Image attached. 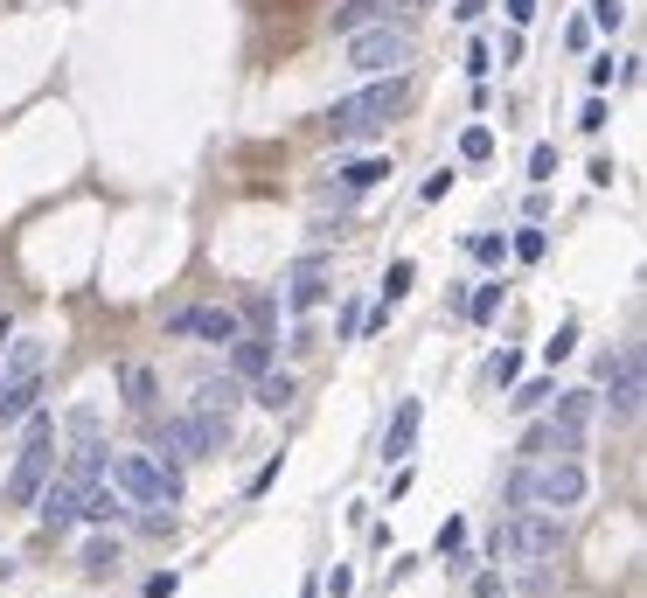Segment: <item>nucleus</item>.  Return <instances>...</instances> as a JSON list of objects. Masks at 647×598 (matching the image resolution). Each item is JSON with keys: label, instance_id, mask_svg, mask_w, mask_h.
Here are the masks:
<instances>
[{"label": "nucleus", "instance_id": "f257e3e1", "mask_svg": "<svg viewBox=\"0 0 647 598\" xmlns=\"http://www.w3.org/2000/svg\"><path fill=\"white\" fill-rule=\"evenodd\" d=\"M592 494V473L578 466V459H522L515 473H508V501L515 508H550V515H564V508H578Z\"/></svg>", "mask_w": 647, "mask_h": 598}, {"label": "nucleus", "instance_id": "f03ea898", "mask_svg": "<svg viewBox=\"0 0 647 598\" xmlns=\"http://www.w3.org/2000/svg\"><path fill=\"white\" fill-rule=\"evenodd\" d=\"M397 112H404V77H376V84H362V91L327 105V133H334V147H355V140L383 133Z\"/></svg>", "mask_w": 647, "mask_h": 598}, {"label": "nucleus", "instance_id": "7ed1b4c3", "mask_svg": "<svg viewBox=\"0 0 647 598\" xmlns=\"http://www.w3.org/2000/svg\"><path fill=\"white\" fill-rule=\"evenodd\" d=\"M105 480L133 508H174L181 501V473H174V459H161V452H119V459H105Z\"/></svg>", "mask_w": 647, "mask_h": 598}, {"label": "nucleus", "instance_id": "20e7f679", "mask_svg": "<svg viewBox=\"0 0 647 598\" xmlns=\"http://www.w3.org/2000/svg\"><path fill=\"white\" fill-rule=\"evenodd\" d=\"M341 42H348V70H362V77H397L418 56V35L404 21H369V28H348Z\"/></svg>", "mask_w": 647, "mask_h": 598}, {"label": "nucleus", "instance_id": "39448f33", "mask_svg": "<svg viewBox=\"0 0 647 598\" xmlns=\"http://www.w3.org/2000/svg\"><path fill=\"white\" fill-rule=\"evenodd\" d=\"M557 543H564V515H550V508H515V515L494 529L487 557H508V564H543V557H557Z\"/></svg>", "mask_w": 647, "mask_h": 598}, {"label": "nucleus", "instance_id": "423d86ee", "mask_svg": "<svg viewBox=\"0 0 647 598\" xmlns=\"http://www.w3.org/2000/svg\"><path fill=\"white\" fill-rule=\"evenodd\" d=\"M49 466H56V418L28 411V439H21V459L7 473V508H35V494L49 487Z\"/></svg>", "mask_w": 647, "mask_h": 598}, {"label": "nucleus", "instance_id": "0eeeda50", "mask_svg": "<svg viewBox=\"0 0 647 598\" xmlns=\"http://www.w3.org/2000/svg\"><path fill=\"white\" fill-rule=\"evenodd\" d=\"M42 362H49V348H42L35 334H21L14 355H7V369H0V425H14V418L35 411V397H42Z\"/></svg>", "mask_w": 647, "mask_h": 598}, {"label": "nucleus", "instance_id": "6e6552de", "mask_svg": "<svg viewBox=\"0 0 647 598\" xmlns=\"http://www.w3.org/2000/svg\"><path fill=\"white\" fill-rule=\"evenodd\" d=\"M223 446H230V418L188 411V418L154 425V452H161V459H209V452H223Z\"/></svg>", "mask_w": 647, "mask_h": 598}, {"label": "nucleus", "instance_id": "1a4fd4ad", "mask_svg": "<svg viewBox=\"0 0 647 598\" xmlns=\"http://www.w3.org/2000/svg\"><path fill=\"white\" fill-rule=\"evenodd\" d=\"M599 383H606V411L613 418H641V348L634 341L599 362Z\"/></svg>", "mask_w": 647, "mask_h": 598}, {"label": "nucleus", "instance_id": "9d476101", "mask_svg": "<svg viewBox=\"0 0 647 598\" xmlns=\"http://www.w3.org/2000/svg\"><path fill=\"white\" fill-rule=\"evenodd\" d=\"M167 334H181V341H209V348H230V341L244 334V320H237V306H181V313H167Z\"/></svg>", "mask_w": 647, "mask_h": 598}, {"label": "nucleus", "instance_id": "9b49d317", "mask_svg": "<svg viewBox=\"0 0 647 598\" xmlns=\"http://www.w3.org/2000/svg\"><path fill=\"white\" fill-rule=\"evenodd\" d=\"M327 279H334V265H327L321 251H314V258H300V265L286 272V306H293V313H314V306H327V293H334Z\"/></svg>", "mask_w": 647, "mask_h": 598}, {"label": "nucleus", "instance_id": "f8f14e48", "mask_svg": "<svg viewBox=\"0 0 647 598\" xmlns=\"http://www.w3.org/2000/svg\"><path fill=\"white\" fill-rule=\"evenodd\" d=\"M119 515H126V494H119L105 473L77 487V522H98V529H105V522H119Z\"/></svg>", "mask_w": 647, "mask_h": 598}, {"label": "nucleus", "instance_id": "ddd939ff", "mask_svg": "<svg viewBox=\"0 0 647 598\" xmlns=\"http://www.w3.org/2000/svg\"><path fill=\"white\" fill-rule=\"evenodd\" d=\"M237 397H244V383H237V376H202V383H195V397H188V411H202V418H230V411H237Z\"/></svg>", "mask_w": 647, "mask_h": 598}, {"label": "nucleus", "instance_id": "4468645a", "mask_svg": "<svg viewBox=\"0 0 647 598\" xmlns=\"http://www.w3.org/2000/svg\"><path fill=\"white\" fill-rule=\"evenodd\" d=\"M418 425H425V404H418V397H404V404H397V418H390V432H383V459H404V452L418 446Z\"/></svg>", "mask_w": 647, "mask_h": 598}, {"label": "nucleus", "instance_id": "2eb2a0df", "mask_svg": "<svg viewBox=\"0 0 647 598\" xmlns=\"http://www.w3.org/2000/svg\"><path fill=\"white\" fill-rule=\"evenodd\" d=\"M265 369H272V341H265V334H237V341H230V376H237V383H244V376L258 383Z\"/></svg>", "mask_w": 647, "mask_h": 598}, {"label": "nucleus", "instance_id": "dca6fc26", "mask_svg": "<svg viewBox=\"0 0 647 598\" xmlns=\"http://www.w3.org/2000/svg\"><path fill=\"white\" fill-rule=\"evenodd\" d=\"M397 14H404V0H341V7H334V35L369 28V21H397Z\"/></svg>", "mask_w": 647, "mask_h": 598}, {"label": "nucleus", "instance_id": "f3484780", "mask_svg": "<svg viewBox=\"0 0 647 598\" xmlns=\"http://www.w3.org/2000/svg\"><path fill=\"white\" fill-rule=\"evenodd\" d=\"M35 501H42V522H49V529H70V522H77V487H70V480L42 487Z\"/></svg>", "mask_w": 647, "mask_h": 598}, {"label": "nucleus", "instance_id": "a211bd4d", "mask_svg": "<svg viewBox=\"0 0 647 598\" xmlns=\"http://www.w3.org/2000/svg\"><path fill=\"white\" fill-rule=\"evenodd\" d=\"M119 390H126V404H133V411H154V397H161V383H154V369H147V362H126Z\"/></svg>", "mask_w": 647, "mask_h": 598}, {"label": "nucleus", "instance_id": "6ab92c4d", "mask_svg": "<svg viewBox=\"0 0 647 598\" xmlns=\"http://www.w3.org/2000/svg\"><path fill=\"white\" fill-rule=\"evenodd\" d=\"M251 397H258V404H265V411H286V404H293V376H279V369H265V376H258V390H251Z\"/></svg>", "mask_w": 647, "mask_h": 598}, {"label": "nucleus", "instance_id": "aec40b11", "mask_svg": "<svg viewBox=\"0 0 647 598\" xmlns=\"http://www.w3.org/2000/svg\"><path fill=\"white\" fill-rule=\"evenodd\" d=\"M383 174H390V160H348V167H341V188L355 195V188H376Z\"/></svg>", "mask_w": 647, "mask_h": 598}, {"label": "nucleus", "instance_id": "412c9836", "mask_svg": "<svg viewBox=\"0 0 647 598\" xmlns=\"http://www.w3.org/2000/svg\"><path fill=\"white\" fill-rule=\"evenodd\" d=\"M508 251H515L522 265H536V258L550 251V230H536V223H529V230H515V237H508Z\"/></svg>", "mask_w": 647, "mask_h": 598}, {"label": "nucleus", "instance_id": "4be33fe9", "mask_svg": "<svg viewBox=\"0 0 647 598\" xmlns=\"http://www.w3.org/2000/svg\"><path fill=\"white\" fill-rule=\"evenodd\" d=\"M411 279H418V265H411V258H397V265L383 272V306H397V299L411 293Z\"/></svg>", "mask_w": 647, "mask_h": 598}, {"label": "nucleus", "instance_id": "5701e85b", "mask_svg": "<svg viewBox=\"0 0 647 598\" xmlns=\"http://www.w3.org/2000/svg\"><path fill=\"white\" fill-rule=\"evenodd\" d=\"M460 160H474V167L494 160V133H487V126H467V133H460Z\"/></svg>", "mask_w": 647, "mask_h": 598}, {"label": "nucleus", "instance_id": "b1692460", "mask_svg": "<svg viewBox=\"0 0 647 598\" xmlns=\"http://www.w3.org/2000/svg\"><path fill=\"white\" fill-rule=\"evenodd\" d=\"M467 251H474L481 265H501V258H508V237H494V230H481V237H467Z\"/></svg>", "mask_w": 647, "mask_h": 598}, {"label": "nucleus", "instance_id": "393cba45", "mask_svg": "<svg viewBox=\"0 0 647 598\" xmlns=\"http://www.w3.org/2000/svg\"><path fill=\"white\" fill-rule=\"evenodd\" d=\"M237 320H251V334H265V341H272V320H279V306H272V299H251Z\"/></svg>", "mask_w": 647, "mask_h": 598}, {"label": "nucleus", "instance_id": "a878e982", "mask_svg": "<svg viewBox=\"0 0 647 598\" xmlns=\"http://www.w3.org/2000/svg\"><path fill=\"white\" fill-rule=\"evenodd\" d=\"M467 313H474V320H481V327H487V320L501 313V279H494V286H481V293L467 299Z\"/></svg>", "mask_w": 647, "mask_h": 598}, {"label": "nucleus", "instance_id": "bb28decb", "mask_svg": "<svg viewBox=\"0 0 647 598\" xmlns=\"http://www.w3.org/2000/svg\"><path fill=\"white\" fill-rule=\"evenodd\" d=\"M571 348H578V327H557V334H550V341H543V362H550V369H557V362H564V355H571Z\"/></svg>", "mask_w": 647, "mask_h": 598}, {"label": "nucleus", "instance_id": "cd10ccee", "mask_svg": "<svg viewBox=\"0 0 647 598\" xmlns=\"http://www.w3.org/2000/svg\"><path fill=\"white\" fill-rule=\"evenodd\" d=\"M112 564H119V543H91V550H84V571H91V578H105Z\"/></svg>", "mask_w": 647, "mask_h": 598}, {"label": "nucleus", "instance_id": "c85d7f7f", "mask_svg": "<svg viewBox=\"0 0 647 598\" xmlns=\"http://www.w3.org/2000/svg\"><path fill=\"white\" fill-rule=\"evenodd\" d=\"M550 397H557V390H550V383H529V390H515V411H522V418H529V411H543V404H550Z\"/></svg>", "mask_w": 647, "mask_h": 598}, {"label": "nucleus", "instance_id": "c756f323", "mask_svg": "<svg viewBox=\"0 0 647 598\" xmlns=\"http://www.w3.org/2000/svg\"><path fill=\"white\" fill-rule=\"evenodd\" d=\"M592 21H599V28H606V35H613V28H620V21H627V0H592Z\"/></svg>", "mask_w": 647, "mask_h": 598}, {"label": "nucleus", "instance_id": "7c9ffc66", "mask_svg": "<svg viewBox=\"0 0 647 598\" xmlns=\"http://www.w3.org/2000/svg\"><path fill=\"white\" fill-rule=\"evenodd\" d=\"M515 369H522V355H508V348L487 362V376H494V383H515Z\"/></svg>", "mask_w": 647, "mask_h": 598}, {"label": "nucleus", "instance_id": "2f4dec72", "mask_svg": "<svg viewBox=\"0 0 647 598\" xmlns=\"http://www.w3.org/2000/svg\"><path fill=\"white\" fill-rule=\"evenodd\" d=\"M529 174H536V181H550V174H557V147H536V153H529Z\"/></svg>", "mask_w": 647, "mask_h": 598}, {"label": "nucleus", "instance_id": "473e14b6", "mask_svg": "<svg viewBox=\"0 0 647 598\" xmlns=\"http://www.w3.org/2000/svg\"><path fill=\"white\" fill-rule=\"evenodd\" d=\"M606 119H613V112H606V98H592V105H585V112H578V126H585V133H599V126H606Z\"/></svg>", "mask_w": 647, "mask_h": 598}, {"label": "nucleus", "instance_id": "72a5a7b5", "mask_svg": "<svg viewBox=\"0 0 647 598\" xmlns=\"http://www.w3.org/2000/svg\"><path fill=\"white\" fill-rule=\"evenodd\" d=\"M467 70H474V77H487V70H494V49H487V42H474V49H467Z\"/></svg>", "mask_w": 647, "mask_h": 598}, {"label": "nucleus", "instance_id": "f704fd0d", "mask_svg": "<svg viewBox=\"0 0 647 598\" xmlns=\"http://www.w3.org/2000/svg\"><path fill=\"white\" fill-rule=\"evenodd\" d=\"M460 543H467V529H460V522H446V529H439V557H453Z\"/></svg>", "mask_w": 647, "mask_h": 598}, {"label": "nucleus", "instance_id": "c9c22d12", "mask_svg": "<svg viewBox=\"0 0 647 598\" xmlns=\"http://www.w3.org/2000/svg\"><path fill=\"white\" fill-rule=\"evenodd\" d=\"M174 585H181V578H174V571H161V578H147V592H140V598H174Z\"/></svg>", "mask_w": 647, "mask_h": 598}, {"label": "nucleus", "instance_id": "e433bc0d", "mask_svg": "<svg viewBox=\"0 0 647 598\" xmlns=\"http://www.w3.org/2000/svg\"><path fill=\"white\" fill-rule=\"evenodd\" d=\"M453 14H460V21H481V14H487V0H453Z\"/></svg>", "mask_w": 647, "mask_h": 598}, {"label": "nucleus", "instance_id": "4c0bfd02", "mask_svg": "<svg viewBox=\"0 0 647 598\" xmlns=\"http://www.w3.org/2000/svg\"><path fill=\"white\" fill-rule=\"evenodd\" d=\"M508 14H515V21H529V14H536V0H508Z\"/></svg>", "mask_w": 647, "mask_h": 598}, {"label": "nucleus", "instance_id": "58836bf2", "mask_svg": "<svg viewBox=\"0 0 647 598\" xmlns=\"http://www.w3.org/2000/svg\"><path fill=\"white\" fill-rule=\"evenodd\" d=\"M0 341H7V320H0Z\"/></svg>", "mask_w": 647, "mask_h": 598}]
</instances>
